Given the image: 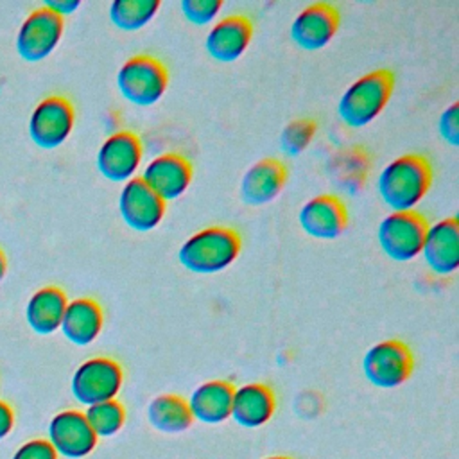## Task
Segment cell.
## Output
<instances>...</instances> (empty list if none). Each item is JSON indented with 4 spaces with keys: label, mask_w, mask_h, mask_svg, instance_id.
I'll use <instances>...</instances> for the list:
<instances>
[{
    "label": "cell",
    "mask_w": 459,
    "mask_h": 459,
    "mask_svg": "<svg viewBox=\"0 0 459 459\" xmlns=\"http://www.w3.org/2000/svg\"><path fill=\"white\" fill-rule=\"evenodd\" d=\"M432 185V167L423 154L393 158L378 174L377 190L391 212H412Z\"/></svg>",
    "instance_id": "6da1fadb"
},
{
    "label": "cell",
    "mask_w": 459,
    "mask_h": 459,
    "mask_svg": "<svg viewBox=\"0 0 459 459\" xmlns=\"http://www.w3.org/2000/svg\"><path fill=\"white\" fill-rule=\"evenodd\" d=\"M240 235L228 226H208L190 235L178 251L179 264L195 274H217L240 253Z\"/></svg>",
    "instance_id": "7a4b0ae2"
},
{
    "label": "cell",
    "mask_w": 459,
    "mask_h": 459,
    "mask_svg": "<svg viewBox=\"0 0 459 459\" xmlns=\"http://www.w3.org/2000/svg\"><path fill=\"white\" fill-rule=\"evenodd\" d=\"M394 88L389 70H373L355 79L341 95L337 104L339 118L353 129L371 124L387 106Z\"/></svg>",
    "instance_id": "3957f363"
},
{
    "label": "cell",
    "mask_w": 459,
    "mask_h": 459,
    "mask_svg": "<svg viewBox=\"0 0 459 459\" xmlns=\"http://www.w3.org/2000/svg\"><path fill=\"white\" fill-rule=\"evenodd\" d=\"M169 86L165 65L147 54L133 56L117 72V90L122 99L138 108L158 104Z\"/></svg>",
    "instance_id": "277c9868"
},
{
    "label": "cell",
    "mask_w": 459,
    "mask_h": 459,
    "mask_svg": "<svg viewBox=\"0 0 459 459\" xmlns=\"http://www.w3.org/2000/svg\"><path fill=\"white\" fill-rule=\"evenodd\" d=\"M427 221L418 212H391L377 230V238L382 253L393 262H411L421 253L427 233Z\"/></svg>",
    "instance_id": "5b68a950"
},
{
    "label": "cell",
    "mask_w": 459,
    "mask_h": 459,
    "mask_svg": "<svg viewBox=\"0 0 459 459\" xmlns=\"http://www.w3.org/2000/svg\"><path fill=\"white\" fill-rule=\"evenodd\" d=\"M414 368L409 346L398 339L378 341L362 357V371L368 382L378 389H394L407 382Z\"/></svg>",
    "instance_id": "8992f818"
},
{
    "label": "cell",
    "mask_w": 459,
    "mask_h": 459,
    "mask_svg": "<svg viewBox=\"0 0 459 459\" xmlns=\"http://www.w3.org/2000/svg\"><path fill=\"white\" fill-rule=\"evenodd\" d=\"M124 380L120 364L109 357H91L77 366L72 375L70 389L82 405L115 400Z\"/></svg>",
    "instance_id": "52a82bcc"
},
{
    "label": "cell",
    "mask_w": 459,
    "mask_h": 459,
    "mask_svg": "<svg viewBox=\"0 0 459 459\" xmlns=\"http://www.w3.org/2000/svg\"><path fill=\"white\" fill-rule=\"evenodd\" d=\"M65 30L63 18L47 7L34 9L16 32V52L23 61L38 63L48 57L59 45Z\"/></svg>",
    "instance_id": "ba28073f"
},
{
    "label": "cell",
    "mask_w": 459,
    "mask_h": 459,
    "mask_svg": "<svg viewBox=\"0 0 459 459\" xmlns=\"http://www.w3.org/2000/svg\"><path fill=\"white\" fill-rule=\"evenodd\" d=\"M75 113L65 97L50 95L39 100L29 117V136L41 149H57L72 134Z\"/></svg>",
    "instance_id": "9c48e42d"
},
{
    "label": "cell",
    "mask_w": 459,
    "mask_h": 459,
    "mask_svg": "<svg viewBox=\"0 0 459 459\" xmlns=\"http://www.w3.org/2000/svg\"><path fill=\"white\" fill-rule=\"evenodd\" d=\"M142 158L143 149L140 138L131 131H117L100 143L97 151V169L108 181L124 185L134 178Z\"/></svg>",
    "instance_id": "30bf717a"
},
{
    "label": "cell",
    "mask_w": 459,
    "mask_h": 459,
    "mask_svg": "<svg viewBox=\"0 0 459 459\" xmlns=\"http://www.w3.org/2000/svg\"><path fill=\"white\" fill-rule=\"evenodd\" d=\"M165 204L138 176L126 181L118 194V213L124 224L138 233H147L160 226Z\"/></svg>",
    "instance_id": "8fae6325"
},
{
    "label": "cell",
    "mask_w": 459,
    "mask_h": 459,
    "mask_svg": "<svg viewBox=\"0 0 459 459\" xmlns=\"http://www.w3.org/2000/svg\"><path fill=\"white\" fill-rule=\"evenodd\" d=\"M192 165L178 152H163L154 156L138 176L163 203L179 199L192 183Z\"/></svg>",
    "instance_id": "7c38bea8"
},
{
    "label": "cell",
    "mask_w": 459,
    "mask_h": 459,
    "mask_svg": "<svg viewBox=\"0 0 459 459\" xmlns=\"http://www.w3.org/2000/svg\"><path fill=\"white\" fill-rule=\"evenodd\" d=\"M298 222L303 233L317 240H333L348 226V210L341 197L319 194L303 203L298 212Z\"/></svg>",
    "instance_id": "4fadbf2b"
},
{
    "label": "cell",
    "mask_w": 459,
    "mask_h": 459,
    "mask_svg": "<svg viewBox=\"0 0 459 459\" xmlns=\"http://www.w3.org/2000/svg\"><path fill=\"white\" fill-rule=\"evenodd\" d=\"M57 455L65 459H82L93 452L97 436L90 429L81 411H61L48 423L47 439Z\"/></svg>",
    "instance_id": "5bb4252c"
},
{
    "label": "cell",
    "mask_w": 459,
    "mask_h": 459,
    "mask_svg": "<svg viewBox=\"0 0 459 459\" xmlns=\"http://www.w3.org/2000/svg\"><path fill=\"white\" fill-rule=\"evenodd\" d=\"M339 29V11L326 2H316L301 9L290 23V38L296 47L314 52L325 48Z\"/></svg>",
    "instance_id": "9a60e30c"
},
{
    "label": "cell",
    "mask_w": 459,
    "mask_h": 459,
    "mask_svg": "<svg viewBox=\"0 0 459 459\" xmlns=\"http://www.w3.org/2000/svg\"><path fill=\"white\" fill-rule=\"evenodd\" d=\"M421 258L439 276H448L459 267V222L455 217L441 219L427 228Z\"/></svg>",
    "instance_id": "2e32d148"
},
{
    "label": "cell",
    "mask_w": 459,
    "mask_h": 459,
    "mask_svg": "<svg viewBox=\"0 0 459 459\" xmlns=\"http://www.w3.org/2000/svg\"><path fill=\"white\" fill-rule=\"evenodd\" d=\"M253 38V23L244 14H230L217 20L206 38L204 50L219 63H233L247 50Z\"/></svg>",
    "instance_id": "e0dca14e"
},
{
    "label": "cell",
    "mask_w": 459,
    "mask_h": 459,
    "mask_svg": "<svg viewBox=\"0 0 459 459\" xmlns=\"http://www.w3.org/2000/svg\"><path fill=\"white\" fill-rule=\"evenodd\" d=\"M287 169L276 158H262L255 161L240 179V199L247 206H264L273 203L283 190Z\"/></svg>",
    "instance_id": "ac0fdd59"
},
{
    "label": "cell",
    "mask_w": 459,
    "mask_h": 459,
    "mask_svg": "<svg viewBox=\"0 0 459 459\" xmlns=\"http://www.w3.org/2000/svg\"><path fill=\"white\" fill-rule=\"evenodd\" d=\"M276 409L273 391L260 382H249L233 389L231 414L235 423L244 429H256L265 425Z\"/></svg>",
    "instance_id": "d6986e66"
},
{
    "label": "cell",
    "mask_w": 459,
    "mask_h": 459,
    "mask_svg": "<svg viewBox=\"0 0 459 459\" xmlns=\"http://www.w3.org/2000/svg\"><path fill=\"white\" fill-rule=\"evenodd\" d=\"M102 325L100 305L91 298H75L66 303L59 330L72 344L88 346L100 335Z\"/></svg>",
    "instance_id": "ffe728a7"
},
{
    "label": "cell",
    "mask_w": 459,
    "mask_h": 459,
    "mask_svg": "<svg viewBox=\"0 0 459 459\" xmlns=\"http://www.w3.org/2000/svg\"><path fill=\"white\" fill-rule=\"evenodd\" d=\"M233 385L226 380H208L199 384L186 400L194 420L208 425L222 423L231 414Z\"/></svg>",
    "instance_id": "44dd1931"
},
{
    "label": "cell",
    "mask_w": 459,
    "mask_h": 459,
    "mask_svg": "<svg viewBox=\"0 0 459 459\" xmlns=\"http://www.w3.org/2000/svg\"><path fill=\"white\" fill-rule=\"evenodd\" d=\"M66 296L57 287H41L27 301L25 319L34 333L50 335L61 326V319L66 308Z\"/></svg>",
    "instance_id": "7402d4cb"
},
{
    "label": "cell",
    "mask_w": 459,
    "mask_h": 459,
    "mask_svg": "<svg viewBox=\"0 0 459 459\" xmlns=\"http://www.w3.org/2000/svg\"><path fill=\"white\" fill-rule=\"evenodd\" d=\"M147 420L152 429L163 434H181L194 421L186 400L172 393L158 394L149 402Z\"/></svg>",
    "instance_id": "603a6c76"
},
{
    "label": "cell",
    "mask_w": 459,
    "mask_h": 459,
    "mask_svg": "<svg viewBox=\"0 0 459 459\" xmlns=\"http://www.w3.org/2000/svg\"><path fill=\"white\" fill-rule=\"evenodd\" d=\"M160 0H115L109 4V22L122 32L143 29L160 11Z\"/></svg>",
    "instance_id": "cb8c5ba5"
},
{
    "label": "cell",
    "mask_w": 459,
    "mask_h": 459,
    "mask_svg": "<svg viewBox=\"0 0 459 459\" xmlns=\"http://www.w3.org/2000/svg\"><path fill=\"white\" fill-rule=\"evenodd\" d=\"M82 414L97 439L115 436L126 423V409L117 398L88 405Z\"/></svg>",
    "instance_id": "d4e9b609"
},
{
    "label": "cell",
    "mask_w": 459,
    "mask_h": 459,
    "mask_svg": "<svg viewBox=\"0 0 459 459\" xmlns=\"http://www.w3.org/2000/svg\"><path fill=\"white\" fill-rule=\"evenodd\" d=\"M316 122L312 118L290 120L280 134V149L287 156L301 154L316 136Z\"/></svg>",
    "instance_id": "484cf974"
},
{
    "label": "cell",
    "mask_w": 459,
    "mask_h": 459,
    "mask_svg": "<svg viewBox=\"0 0 459 459\" xmlns=\"http://www.w3.org/2000/svg\"><path fill=\"white\" fill-rule=\"evenodd\" d=\"M183 18L197 27L210 25L222 9L221 0H181L179 4Z\"/></svg>",
    "instance_id": "4316f807"
},
{
    "label": "cell",
    "mask_w": 459,
    "mask_h": 459,
    "mask_svg": "<svg viewBox=\"0 0 459 459\" xmlns=\"http://www.w3.org/2000/svg\"><path fill=\"white\" fill-rule=\"evenodd\" d=\"M459 108L457 102H452L448 108L443 109L437 120V131L443 142H446L452 147H457L459 143V124H457Z\"/></svg>",
    "instance_id": "83f0119b"
},
{
    "label": "cell",
    "mask_w": 459,
    "mask_h": 459,
    "mask_svg": "<svg viewBox=\"0 0 459 459\" xmlns=\"http://www.w3.org/2000/svg\"><path fill=\"white\" fill-rule=\"evenodd\" d=\"M13 459H57V454L47 439H30L14 452Z\"/></svg>",
    "instance_id": "f1b7e54d"
},
{
    "label": "cell",
    "mask_w": 459,
    "mask_h": 459,
    "mask_svg": "<svg viewBox=\"0 0 459 459\" xmlns=\"http://www.w3.org/2000/svg\"><path fill=\"white\" fill-rule=\"evenodd\" d=\"M43 7L50 9L52 13L63 18V16L74 14L81 7V2L79 0H45Z\"/></svg>",
    "instance_id": "f546056e"
},
{
    "label": "cell",
    "mask_w": 459,
    "mask_h": 459,
    "mask_svg": "<svg viewBox=\"0 0 459 459\" xmlns=\"http://www.w3.org/2000/svg\"><path fill=\"white\" fill-rule=\"evenodd\" d=\"M13 421H14V418H13L11 407L7 403L0 402V439H4L11 432Z\"/></svg>",
    "instance_id": "4dcf8cb0"
},
{
    "label": "cell",
    "mask_w": 459,
    "mask_h": 459,
    "mask_svg": "<svg viewBox=\"0 0 459 459\" xmlns=\"http://www.w3.org/2000/svg\"><path fill=\"white\" fill-rule=\"evenodd\" d=\"M5 271H7V262H5V255L0 251V281L4 280L5 276Z\"/></svg>",
    "instance_id": "1f68e13d"
},
{
    "label": "cell",
    "mask_w": 459,
    "mask_h": 459,
    "mask_svg": "<svg viewBox=\"0 0 459 459\" xmlns=\"http://www.w3.org/2000/svg\"><path fill=\"white\" fill-rule=\"evenodd\" d=\"M264 459H290L287 455H269V457H264Z\"/></svg>",
    "instance_id": "d6a6232c"
}]
</instances>
